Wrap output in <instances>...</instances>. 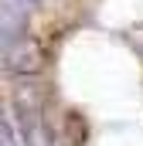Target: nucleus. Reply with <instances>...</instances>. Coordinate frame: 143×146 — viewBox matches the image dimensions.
<instances>
[{"label":"nucleus","mask_w":143,"mask_h":146,"mask_svg":"<svg viewBox=\"0 0 143 146\" xmlns=\"http://www.w3.org/2000/svg\"><path fill=\"white\" fill-rule=\"evenodd\" d=\"M14 3H21V7H27V10H31V7H37L41 0H14Z\"/></svg>","instance_id":"5"},{"label":"nucleus","mask_w":143,"mask_h":146,"mask_svg":"<svg viewBox=\"0 0 143 146\" xmlns=\"http://www.w3.org/2000/svg\"><path fill=\"white\" fill-rule=\"evenodd\" d=\"M27 7L14 3V0H0V51L7 44H14L17 37H24V27H27Z\"/></svg>","instance_id":"2"},{"label":"nucleus","mask_w":143,"mask_h":146,"mask_svg":"<svg viewBox=\"0 0 143 146\" xmlns=\"http://www.w3.org/2000/svg\"><path fill=\"white\" fill-rule=\"evenodd\" d=\"M17 119H21V133H24V139H27V146H41L37 139V112L27 109L24 106V99H17Z\"/></svg>","instance_id":"3"},{"label":"nucleus","mask_w":143,"mask_h":146,"mask_svg":"<svg viewBox=\"0 0 143 146\" xmlns=\"http://www.w3.org/2000/svg\"><path fill=\"white\" fill-rule=\"evenodd\" d=\"M3 65L10 75H37L44 68V48L34 37H17L3 48Z\"/></svg>","instance_id":"1"},{"label":"nucleus","mask_w":143,"mask_h":146,"mask_svg":"<svg viewBox=\"0 0 143 146\" xmlns=\"http://www.w3.org/2000/svg\"><path fill=\"white\" fill-rule=\"evenodd\" d=\"M0 146H17L14 143V126H10V119L0 112Z\"/></svg>","instance_id":"4"}]
</instances>
